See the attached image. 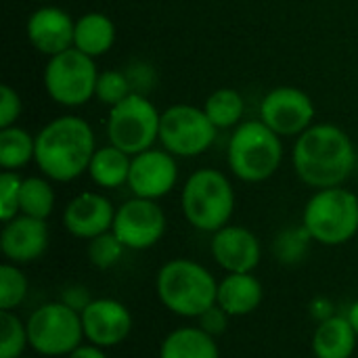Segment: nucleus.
<instances>
[{
  "label": "nucleus",
  "mask_w": 358,
  "mask_h": 358,
  "mask_svg": "<svg viewBox=\"0 0 358 358\" xmlns=\"http://www.w3.org/2000/svg\"><path fill=\"white\" fill-rule=\"evenodd\" d=\"M210 254L224 273H254L262 260V243L250 229L227 224L212 233Z\"/></svg>",
  "instance_id": "obj_15"
},
{
  "label": "nucleus",
  "mask_w": 358,
  "mask_h": 358,
  "mask_svg": "<svg viewBox=\"0 0 358 358\" xmlns=\"http://www.w3.org/2000/svg\"><path fill=\"white\" fill-rule=\"evenodd\" d=\"M25 323L29 348L40 357H69L86 342L82 315L61 300L38 306Z\"/></svg>",
  "instance_id": "obj_7"
},
{
  "label": "nucleus",
  "mask_w": 358,
  "mask_h": 358,
  "mask_svg": "<svg viewBox=\"0 0 358 358\" xmlns=\"http://www.w3.org/2000/svg\"><path fill=\"white\" fill-rule=\"evenodd\" d=\"M233 317L227 313V310H222L218 304H214V306H210L199 319H195L197 321V325L206 331V334H210L212 338H220L222 334H227V329H229V321H231Z\"/></svg>",
  "instance_id": "obj_34"
},
{
  "label": "nucleus",
  "mask_w": 358,
  "mask_h": 358,
  "mask_svg": "<svg viewBox=\"0 0 358 358\" xmlns=\"http://www.w3.org/2000/svg\"><path fill=\"white\" fill-rule=\"evenodd\" d=\"M21 185L23 178L13 170H2L0 174V220L8 222L10 218L19 216L21 203Z\"/></svg>",
  "instance_id": "obj_32"
},
{
  "label": "nucleus",
  "mask_w": 358,
  "mask_h": 358,
  "mask_svg": "<svg viewBox=\"0 0 358 358\" xmlns=\"http://www.w3.org/2000/svg\"><path fill=\"white\" fill-rule=\"evenodd\" d=\"M203 111L218 130H224L239 126L245 111V103L235 88H218L206 99Z\"/></svg>",
  "instance_id": "obj_25"
},
{
  "label": "nucleus",
  "mask_w": 358,
  "mask_h": 358,
  "mask_svg": "<svg viewBox=\"0 0 358 358\" xmlns=\"http://www.w3.org/2000/svg\"><path fill=\"white\" fill-rule=\"evenodd\" d=\"M82 325L86 342L109 350L128 340L134 319L128 306L120 300L96 298L82 310Z\"/></svg>",
  "instance_id": "obj_14"
},
{
  "label": "nucleus",
  "mask_w": 358,
  "mask_h": 358,
  "mask_svg": "<svg viewBox=\"0 0 358 358\" xmlns=\"http://www.w3.org/2000/svg\"><path fill=\"white\" fill-rule=\"evenodd\" d=\"M99 69L94 59L78 48L48 57L44 67V88L48 96L63 107L86 105L96 90Z\"/></svg>",
  "instance_id": "obj_8"
},
{
  "label": "nucleus",
  "mask_w": 358,
  "mask_h": 358,
  "mask_svg": "<svg viewBox=\"0 0 358 358\" xmlns=\"http://www.w3.org/2000/svg\"><path fill=\"white\" fill-rule=\"evenodd\" d=\"M40 2H46V0H40Z\"/></svg>",
  "instance_id": "obj_41"
},
{
  "label": "nucleus",
  "mask_w": 358,
  "mask_h": 358,
  "mask_svg": "<svg viewBox=\"0 0 358 358\" xmlns=\"http://www.w3.org/2000/svg\"><path fill=\"white\" fill-rule=\"evenodd\" d=\"M178 182V166L170 151L166 149H147L138 155H132L128 189L134 197L143 199H162Z\"/></svg>",
  "instance_id": "obj_13"
},
{
  "label": "nucleus",
  "mask_w": 358,
  "mask_h": 358,
  "mask_svg": "<svg viewBox=\"0 0 358 358\" xmlns=\"http://www.w3.org/2000/svg\"><path fill=\"white\" fill-rule=\"evenodd\" d=\"M227 162L231 172L243 182H264L268 180L283 162V143L277 132H273L262 120H250L235 128Z\"/></svg>",
  "instance_id": "obj_5"
},
{
  "label": "nucleus",
  "mask_w": 358,
  "mask_h": 358,
  "mask_svg": "<svg viewBox=\"0 0 358 358\" xmlns=\"http://www.w3.org/2000/svg\"><path fill=\"white\" fill-rule=\"evenodd\" d=\"M302 224L315 243L344 245L358 235V197L346 187L319 189L304 206Z\"/></svg>",
  "instance_id": "obj_6"
},
{
  "label": "nucleus",
  "mask_w": 358,
  "mask_h": 358,
  "mask_svg": "<svg viewBox=\"0 0 358 358\" xmlns=\"http://www.w3.org/2000/svg\"><path fill=\"white\" fill-rule=\"evenodd\" d=\"M218 128L203 109L193 105H172L162 113L159 143L174 157H197L216 141Z\"/></svg>",
  "instance_id": "obj_10"
},
{
  "label": "nucleus",
  "mask_w": 358,
  "mask_h": 358,
  "mask_svg": "<svg viewBox=\"0 0 358 358\" xmlns=\"http://www.w3.org/2000/svg\"><path fill=\"white\" fill-rule=\"evenodd\" d=\"M130 166H132V155L109 143L94 151L88 166V176L101 189H120L128 185Z\"/></svg>",
  "instance_id": "obj_23"
},
{
  "label": "nucleus",
  "mask_w": 358,
  "mask_h": 358,
  "mask_svg": "<svg viewBox=\"0 0 358 358\" xmlns=\"http://www.w3.org/2000/svg\"><path fill=\"white\" fill-rule=\"evenodd\" d=\"M21 115V96L10 84L0 86V128L15 126Z\"/></svg>",
  "instance_id": "obj_33"
},
{
  "label": "nucleus",
  "mask_w": 358,
  "mask_h": 358,
  "mask_svg": "<svg viewBox=\"0 0 358 358\" xmlns=\"http://www.w3.org/2000/svg\"><path fill=\"white\" fill-rule=\"evenodd\" d=\"M115 44V23L99 10L86 13L76 21L73 48L96 59L111 50Z\"/></svg>",
  "instance_id": "obj_22"
},
{
  "label": "nucleus",
  "mask_w": 358,
  "mask_h": 358,
  "mask_svg": "<svg viewBox=\"0 0 358 358\" xmlns=\"http://www.w3.org/2000/svg\"><path fill=\"white\" fill-rule=\"evenodd\" d=\"M357 174H358V164H357Z\"/></svg>",
  "instance_id": "obj_40"
},
{
  "label": "nucleus",
  "mask_w": 358,
  "mask_h": 358,
  "mask_svg": "<svg viewBox=\"0 0 358 358\" xmlns=\"http://www.w3.org/2000/svg\"><path fill=\"white\" fill-rule=\"evenodd\" d=\"M357 241H358V235H357Z\"/></svg>",
  "instance_id": "obj_42"
},
{
  "label": "nucleus",
  "mask_w": 358,
  "mask_h": 358,
  "mask_svg": "<svg viewBox=\"0 0 358 358\" xmlns=\"http://www.w3.org/2000/svg\"><path fill=\"white\" fill-rule=\"evenodd\" d=\"M310 243H315V241H313L310 233L304 229V224L287 227V229H283L275 237L273 254H275V258H277L279 264L296 266V264H300V262L306 260L308 250H310Z\"/></svg>",
  "instance_id": "obj_27"
},
{
  "label": "nucleus",
  "mask_w": 358,
  "mask_h": 358,
  "mask_svg": "<svg viewBox=\"0 0 358 358\" xmlns=\"http://www.w3.org/2000/svg\"><path fill=\"white\" fill-rule=\"evenodd\" d=\"M27 346V323L15 310H0V358L23 357Z\"/></svg>",
  "instance_id": "obj_28"
},
{
  "label": "nucleus",
  "mask_w": 358,
  "mask_h": 358,
  "mask_svg": "<svg viewBox=\"0 0 358 358\" xmlns=\"http://www.w3.org/2000/svg\"><path fill=\"white\" fill-rule=\"evenodd\" d=\"M25 34L29 44L38 52L55 57L73 46L76 21L59 6H40L29 15L25 23Z\"/></svg>",
  "instance_id": "obj_18"
},
{
  "label": "nucleus",
  "mask_w": 358,
  "mask_h": 358,
  "mask_svg": "<svg viewBox=\"0 0 358 358\" xmlns=\"http://www.w3.org/2000/svg\"><path fill=\"white\" fill-rule=\"evenodd\" d=\"M292 164L310 189L342 187L357 172V151L350 136L334 124H313L294 145Z\"/></svg>",
  "instance_id": "obj_1"
},
{
  "label": "nucleus",
  "mask_w": 358,
  "mask_h": 358,
  "mask_svg": "<svg viewBox=\"0 0 358 358\" xmlns=\"http://www.w3.org/2000/svg\"><path fill=\"white\" fill-rule=\"evenodd\" d=\"M86 254H88V260L94 268L109 271V268L120 264V260L126 254V245L117 239V235L113 231H109V233H103V235L90 239Z\"/></svg>",
  "instance_id": "obj_30"
},
{
  "label": "nucleus",
  "mask_w": 358,
  "mask_h": 358,
  "mask_svg": "<svg viewBox=\"0 0 358 358\" xmlns=\"http://www.w3.org/2000/svg\"><path fill=\"white\" fill-rule=\"evenodd\" d=\"M27 277L19 264L4 262L0 266V310H17L27 298Z\"/></svg>",
  "instance_id": "obj_29"
},
{
  "label": "nucleus",
  "mask_w": 358,
  "mask_h": 358,
  "mask_svg": "<svg viewBox=\"0 0 358 358\" xmlns=\"http://www.w3.org/2000/svg\"><path fill=\"white\" fill-rule=\"evenodd\" d=\"M180 208L193 229L201 233H216L231 224L235 212V189L220 170H195L182 187Z\"/></svg>",
  "instance_id": "obj_4"
},
{
  "label": "nucleus",
  "mask_w": 358,
  "mask_h": 358,
  "mask_svg": "<svg viewBox=\"0 0 358 358\" xmlns=\"http://www.w3.org/2000/svg\"><path fill=\"white\" fill-rule=\"evenodd\" d=\"M308 310H310V317H313L315 323H323V321H327V319H331V317L338 315V313H336V304H334L329 298H325V296L315 298V300L310 302Z\"/></svg>",
  "instance_id": "obj_36"
},
{
  "label": "nucleus",
  "mask_w": 358,
  "mask_h": 358,
  "mask_svg": "<svg viewBox=\"0 0 358 358\" xmlns=\"http://www.w3.org/2000/svg\"><path fill=\"white\" fill-rule=\"evenodd\" d=\"M46 176H27L21 185L19 210L25 216L46 220L55 210V189Z\"/></svg>",
  "instance_id": "obj_26"
},
{
  "label": "nucleus",
  "mask_w": 358,
  "mask_h": 358,
  "mask_svg": "<svg viewBox=\"0 0 358 358\" xmlns=\"http://www.w3.org/2000/svg\"><path fill=\"white\" fill-rule=\"evenodd\" d=\"M36 157V136L25 128L8 126L0 128V166L2 170L17 172Z\"/></svg>",
  "instance_id": "obj_24"
},
{
  "label": "nucleus",
  "mask_w": 358,
  "mask_h": 358,
  "mask_svg": "<svg viewBox=\"0 0 358 358\" xmlns=\"http://www.w3.org/2000/svg\"><path fill=\"white\" fill-rule=\"evenodd\" d=\"M115 210L117 208H113V203L105 195L84 191L65 206L63 227L71 237L90 241L113 229Z\"/></svg>",
  "instance_id": "obj_17"
},
{
  "label": "nucleus",
  "mask_w": 358,
  "mask_h": 358,
  "mask_svg": "<svg viewBox=\"0 0 358 358\" xmlns=\"http://www.w3.org/2000/svg\"><path fill=\"white\" fill-rule=\"evenodd\" d=\"M155 292L166 310L182 319H199L218 298V279L201 262L172 258L155 275Z\"/></svg>",
  "instance_id": "obj_3"
},
{
  "label": "nucleus",
  "mask_w": 358,
  "mask_h": 358,
  "mask_svg": "<svg viewBox=\"0 0 358 358\" xmlns=\"http://www.w3.org/2000/svg\"><path fill=\"white\" fill-rule=\"evenodd\" d=\"M168 229V218L155 199L132 197L115 210L113 233L126 250L143 252L162 241Z\"/></svg>",
  "instance_id": "obj_11"
},
{
  "label": "nucleus",
  "mask_w": 358,
  "mask_h": 358,
  "mask_svg": "<svg viewBox=\"0 0 358 358\" xmlns=\"http://www.w3.org/2000/svg\"><path fill=\"white\" fill-rule=\"evenodd\" d=\"M264 287L254 273H227L218 281L216 304L233 319L248 317L262 304Z\"/></svg>",
  "instance_id": "obj_19"
},
{
  "label": "nucleus",
  "mask_w": 358,
  "mask_h": 358,
  "mask_svg": "<svg viewBox=\"0 0 358 358\" xmlns=\"http://www.w3.org/2000/svg\"><path fill=\"white\" fill-rule=\"evenodd\" d=\"M59 300L65 302L69 308L78 310L80 315H82V310L92 302V298H90V294H88V289H86L84 285H67V287L61 292V298H59Z\"/></svg>",
  "instance_id": "obj_35"
},
{
  "label": "nucleus",
  "mask_w": 358,
  "mask_h": 358,
  "mask_svg": "<svg viewBox=\"0 0 358 358\" xmlns=\"http://www.w3.org/2000/svg\"><path fill=\"white\" fill-rule=\"evenodd\" d=\"M19 358H31V357H25V355H23V357H19Z\"/></svg>",
  "instance_id": "obj_39"
},
{
  "label": "nucleus",
  "mask_w": 358,
  "mask_h": 358,
  "mask_svg": "<svg viewBox=\"0 0 358 358\" xmlns=\"http://www.w3.org/2000/svg\"><path fill=\"white\" fill-rule=\"evenodd\" d=\"M344 317L348 319V323L352 325V329L357 331V336H358V300H355V302L346 308Z\"/></svg>",
  "instance_id": "obj_38"
},
{
  "label": "nucleus",
  "mask_w": 358,
  "mask_h": 358,
  "mask_svg": "<svg viewBox=\"0 0 358 358\" xmlns=\"http://www.w3.org/2000/svg\"><path fill=\"white\" fill-rule=\"evenodd\" d=\"M313 99L294 86L271 90L260 105V120L279 136H300L315 120Z\"/></svg>",
  "instance_id": "obj_12"
},
{
  "label": "nucleus",
  "mask_w": 358,
  "mask_h": 358,
  "mask_svg": "<svg viewBox=\"0 0 358 358\" xmlns=\"http://www.w3.org/2000/svg\"><path fill=\"white\" fill-rule=\"evenodd\" d=\"M159 122L162 113L155 109V105L147 96L132 92L109 111V143L128 155H138L159 141Z\"/></svg>",
  "instance_id": "obj_9"
},
{
  "label": "nucleus",
  "mask_w": 358,
  "mask_h": 358,
  "mask_svg": "<svg viewBox=\"0 0 358 358\" xmlns=\"http://www.w3.org/2000/svg\"><path fill=\"white\" fill-rule=\"evenodd\" d=\"M357 344V331L344 315H336L323 323H317L310 340L315 358H352Z\"/></svg>",
  "instance_id": "obj_20"
},
{
  "label": "nucleus",
  "mask_w": 358,
  "mask_h": 358,
  "mask_svg": "<svg viewBox=\"0 0 358 358\" xmlns=\"http://www.w3.org/2000/svg\"><path fill=\"white\" fill-rule=\"evenodd\" d=\"M159 358H220V348L216 338L199 325H185L162 340Z\"/></svg>",
  "instance_id": "obj_21"
},
{
  "label": "nucleus",
  "mask_w": 358,
  "mask_h": 358,
  "mask_svg": "<svg viewBox=\"0 0 358 358\" xmlns=\"http://www.w3.org/2000/svg\"><path fill=\"white\" fill-rule=\"evenodd\" d=\"M130 94H132V90H130V80L126 78V73H122L117 69H107V71L99 73L94 96L103 105L113 107V105L122 103Z\"/></svg>",
  "instance_id": "obj_31"
},
{
  "label": "nucleus",
  "mask_w": 358,
  "mask_h": 358,
  "mask_svg": "<svg viewBox=\"0 0 358 358\" xmlns=\"http://www.w3.org/2000/svg\"><path fill=\"white\" fill-rule=\"evenodd\" d=\"M65 358H109L107 357V350L105 348H101V346H94V344H90V342H84V344H80L69 357Z\"/></svg>",
  "instance_id": "obj_37"
},
{
  "label": "nucleus",
  "mask_w": 358,
  "mask_h": 358,
  "mask_svg": "<svg viewBox=\"0 0 358 358\" xmlns=\"http://www.w3.org/2000/svg\"><path fill=\"white\" fill-rule=\"evenodd\" d=\"M50 243V231L46 220L19 214L4 222L0 231V250L6 262L13 264H31L40 260Z\"/></svg>",
  "instance_id": "obj_16"
},
{
  "label": "nucleus",
  "mask_w": 358,
  "mask_h": 358,
  "mask_svg": "<svg viewBox=\"0 0 358 358\" xmlns=\"http://www.w3.org/2000/svg\"><path fill=\"white\" fill-rule=\"evenodd\" d=\"M96 151L90 124L78 115H61L36 134V166L52 182H71L88 172Z\"/></svg>",
  "instance_id": "obj_2"
}]
</instances>
